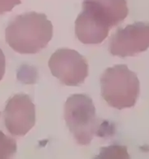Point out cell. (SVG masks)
<instances>
[{
	"mask_svg": "<svg viewBox=\"0 0 149 159\" xmlns=\"http://www.w3.org/2000/svg\"><path fill=\"white\" fill-rule=\"evenodd\" d=\"M53 36L51 21L44 13L36 12L19 15L5 31L6 41L20 54H36L47 46Z\"/></svg>",
	"mask_w": 149,
	"mask_h": 159,
	"instance_id": "obj_1",
	"label": "cell"
},
{
	"mask_svg": "<svg viewBox=\"0 0 149 159\" xmlns=\"http://www.w3.org/2000/svg\"><path fill=\"white\" fill-rule=\"evenodd\" d=\"M102 96L111 107L118 110L133 107L140 92L137 74L125 64H117L105 70L101 77Z\"/></svg>",
	"mask_w": 149,
	"mask_h": 159,
	"instance_id": "obj_2",
	"label": "cell"
},
{
	"mask_svg": "<svg viewBox=\"0 0 149 159\" xmlns=\"http://www.w3.org/2000/svg\"><path fill=\"white\" fill-rule=\"evenodd\" d=\"M64 119L79 144H90L94 136L101 135L102 121L97 116L93 100L88 95L75 94L67 99Z\"/></svg>",
	"mask_w": 149,
	"mask_h": 159,
	"instance_id": "obj_3",
	"label": "cell"
},
{
	"mask_svg": "<svg viewBox=\"0 0 149 159\" xmlns=\"http://www.w3.org/2000/svg\"><path fill=\"white\" fill-rule=\"evenodd\" d=\"M51 74L67 86H79L88 75V64L85 57L70 49L57 50L49 60Z\"/></svg>",
	"mask_w": 149,
	"mask_h": 159,
	"instance_id": "obj_4",
	"label": "cell"
},
{
	"mask_svg": "<svg viewBox=\"0 0 149 159\" xmlns=\"http://www.w3.org/2000/svg\"><path fill=\"white\" fill-rule=\"evenodd\" d=\"M149 48V22H135L119 28L110 41L112 55L128 57L142 53Z\"/></svg>",
	"mask_w": 149,
	"mask_h": 159,
	"instance_id": "obj_5",
	"label": "cell"
},
{
	"mask_svg": "<svg viewBox=\"0 0 149 159\" xmlns=\"http://www.w3.org/2000/svg\"><path fill=\"white\" fill-rule=\"evenodd\" d=\"M3 115L5 126L12 135H25L36 124L35 105L26 94H17L10 98Z\"/></svg>",
	"mask_w": 149,
	"mask_h": 159,
	"instance_id": "obj_6",
	"label": "cell"
},
{
	"mask_svg": "<svg viewBox=\"0 0 149 159\" xmlns=\"http://www.w3.org/2000/svg\"><path fill=\"white\" fill-rule=\"evenodd\" d=\"M83 9L110 28L122 22L129 13L127 0H83Z\"/></svg>",
	"mask_w": 149,
	"mask_h": 159,
	"instance_id": "obj_7",
	"label": "cell"
},
{
	"mask_svg": "<svg viewBox=\"0 0 149 159\" xmlns=\"http://www.w3.org/2000/svg\"><path fill=\"white\" fill-rule=\"evenodd\" d=\"M110 29L85 9H83L75 21L76 36L83 44L102 43L108 36Z\"/></svg>",
	"mask_w": 149,
	"mask_h": 159,
	"instance_id": "obj_8",
	"label": "cell"
},
{
	"mask_svg": "<svg viewBox=\"0 0 149 159\" xmlns=\"http://www.w3.org/2000/svg\"><path fill=\"white\" fill-rule=\"evenodd\" d=\"M17 152V143L0 130V159L10 158Z\"/></svg>",
	"mask_w": 149,
	"mask_h": 159,
	"instance_id": "obj_9",
	"label": "cell"
},
{
	"mask_svg": "<svg viewBox=\"0 0 149 159\" xmlns=\"http://www.w3.org/2000/svg\"><path fill=\"white\" fill-rule=\"evenodd\" d=\"M21 0H0V15L12 11V8L21 4Z\"/></svg>",
	"mask_w": 149,
	"mask_h": 159,
	"instance_id": "obj_10",
	"label": "cell"
},
{
	"mask_svg": "<svg viewBox=\"0 0 149 159\" xmlns=\"http://www.w3.org/2000/svg\"><path fill=\"white\" fill-rule=\"evenodd\" d=\"M6 69V60H5V55L2 52V50L0 49V81L3 78Z\"/></svg>",
	"mask_w": 149,
	"mask_h": 159,
	"instance_id": "obj_11",
	"label": "cell"
}]
</instances>
